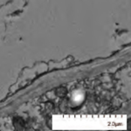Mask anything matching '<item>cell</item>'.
I'll list each match as a JSON object with an SVG mask.
<instances>
[{
    "label": "cell",
    "mask_w": 131,
    "mask_h": 131,
    "mask_svg": "<svg viewBox=\"0 0 131 131\" xmlns=\"http://www.w3.org/2000/svg\"><path fill=\"white\" fill-rule=\"evenodd\" d=\"M55 126L60 128H102L103 126H116L115 124L108 123V119H104L102 116H77V115H61L60 119H54Z\"/></svg>",
    "instance_id": "1"
}]
</instances>
